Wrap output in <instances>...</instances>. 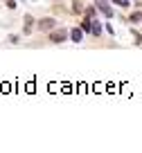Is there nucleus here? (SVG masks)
<instances>
[{"mask_svg": "<svg viewBox=\"0 0 142 153\" xmlns=\"http://www.w3.org/2000/svg\"><path fill=\"white\" fill-rule=\"evenodd\" d=\"M90 25H93V20H84V23H81V29H84V32H90Z\"/></svg>", "mask_w": 142, "mask_h": 153, "instance_id": "nucleus-6", "label": "nucleus"}, {"mask_svg": "<svg viewBox=\"0 0 142 153\" xmlns=\"http://www.w3.org/2000/svg\"><path fill=\"white\" fill-rule=\"evenodd\" d=\"M54 27V20L52 18H43L41 20V29H52Z\"/></svg>", "mask_w": 142, "mask_h": 153, "instance_id": "nucleus-3", "label": "nucleus"}, {"mask_svg": "<svg viewBox=\"0 0 142 153\" xmlns=\"http://www.w3.org/2000/svg\"><path fill=\"white\" fill-rule=\"evenodd\" d=\"M97 7H99V11H102L104 16H108V18L113 16V9L108 7V2H97Z\"/></svg>", "mask_w": 142, "mask_h": 153, "instance_id": "nucleus-1", "label": "nucleus"}, {"mask_svg": "<svg viewBox=\"0 0 142 153\" xmlns=\"http://www.w3.org/2000/svg\"><path fill=\"white\" fill-rule=\"evenodd\" d=\"M90 32H93V34H95V36H97V34H102V25H99V23H97V20H95V23H93V25H90Z\"/></svg>", "mask_w": 142, "mask_h": 153, "instance_id": "nucleus-4", "label": "nucleus"}, {"mask_svg": "<svg viewBox=\"0 0 142 153\" xmlns=\"http://www.w3.org/2000/svg\"><path fill=\"white\" fill-rule=\"evenodd\" d=\"M81 36H84V34H81V29H72V41H75V43H79Z\"/></svg>", "mask_w": 142, "mask_h": 153, "instance_id": "nucleus-5", "label": "nucleus"}, {"mask_svg": "<svg viewBox=\"0 0 142 153\" xmlns=\"http://www.w3.org/2000/svg\"><path fill=\"white\" fill-rule=\"evenodd\" d=\"M113 2H115V5H120V7H126L129 5V0H113Z\"/></svg>", "mask_w": 142, "mask_h": 153, "instance_id": "nucleus-7", "label": "nucleus"}, {"mask_svg": "<svg viewBox=\"0 0 142 153\" xmlns=\"http://www.w3.org/2000/svg\"><path fill=\"white\" fill-rule=\"evenodd\" d=\"M66 36H68V34L63 32V29H59V32L52 34V41H54V43H61V41H66Z\"/></svg>", "mask_w": 142, "mask_h": 153, "instance_id": "nucleus-2", "label": "nucleus"}]
</instances>
